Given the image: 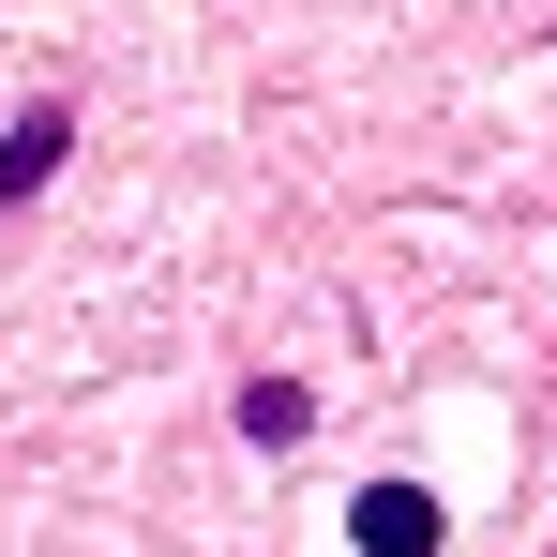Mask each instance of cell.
I'll list each match as a JSON object with an SVG mask.
<instances>
[{
	"label": "cell",
	"instance_id": "1",
	"mask_svg": "<svg viewBox=\"0 0 557 557\" xmlns=\"http://www.w3.org/2000/svg\"><path fill=\"white\" fill-rule=\"evenodd\" d=\"M437 543V497H362V557H422Z\"/></svg>",
	"mask_w": 557,
	"mask_h": 557
},
{
	"label": "cell",
	"instance_id": "2",
	"mask_svg": "<svg viewBox=\"0 0 557 557\" xmlns=\"http://www.w3.org/2000/svg\"><path fill=\"white\" fill-rule=\"evenodd\" d=\"M46 166H61V106H30V121H15V151H0V196H30Z\"/></svg>",
	"mask_w": 557,
	"mask_h": 557
}]
</instances>
